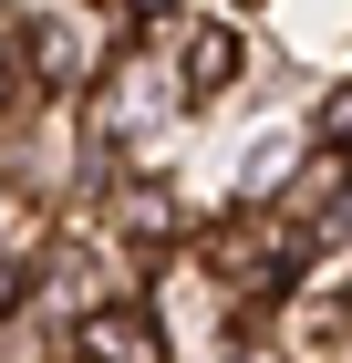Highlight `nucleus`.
<instances>
[{"label": "nucleus", "mask_w": 352, "mask_h": 363, "mask_svg": "<svg viewBox=\"0 0 352 363\" xmlns=\"http://www.w3.org/2000/svg\"><path fill=\"white\" fill-rule=\"evenodd\" d=\"M83 353H93V363H166V342L145 333V311L93 301V311H83Z\"/></svg>", "instance_id": "f257e3e1"}, {"label": "nucleus", "mask_w": 352, "mask_h": 363, "mask_svg": "<svg viewBox=\"0 0 352 363\" xmlns=\"http://www.w3.org/2000/svg\"><path fill=\"white\" fill-rule=\"evenodd\" d=\"M114 228H125V239L156 259L166 239H176V197H166V187H114Z\"/></svg>", "instance_id": "f03ea898"}, {"label": "nucleus", "mask_w": 352, "mask_h": 363, "mask_svg": "<svg viewBox=\"0 0 352 363\" xmlns=\"http://www.w3.org/2000/svg\"><path fill=\"white\" fill-rule=\"evenodd\" d=\"M228 73H239V42H228V31H197L187 52H176V84H187V94H217Z\"/></svg>", "instance_id": "7ed1b4c3"}, {"label": "nucleus", "mask_w": 352, "mask_h": 363, "mask_svg": "<svg viewBox=\"0 0 352 363\" xmlns=\"http://www.w3.org/2000/svg\"><path fill=\"white\" fill-rule=\"evenodd\" d=\"M342 187H352V156H322V167H300V177H290V208H331Z\"/></svg>", "instance_id": "20e7f679"}, {"label": "nucleus", "mask_w": 352, "mask_h": 363, "mask_svg": "<svg viewBox=\"0 0 352 363\" xmlns=\"http://www.w3.org/2000/svg\"><path fill=\"white\" fill-rule=\"evenodd\" d=\"M21 250H42V218H31L21 187H0V259H21Z\"/></svg>", "instance_id": "39448f33"}, {"label": "nucleus", "mask_w": 352, "mask_h": 363, "mask_svg": "<svg viewBox=\"0 0 352 363\" xmlns=\"http://www.w3.org/2000/svg\"><path fill=\"white\" fill-rule=\"evenodd\" d=\"M31 62H42V84H73V73H83V42H73V31H31Z\"/></svg>", "instance_id": "423d86ee"}, {"label": "nucleus", "mask_w": 352, "mask_h": 363, "mask_svg": "<svg viewBox=\"0 0 352 363\" xmlns=\"http://www.w3.org/2000/svg\"><path fill=\"white\" fill-rule=\"evenodd\" d=\"M322 135H331V145L352 135V94H331V114H322Z\"/></svg>", "instance_id": "0eeeda50"}]
</instances>
